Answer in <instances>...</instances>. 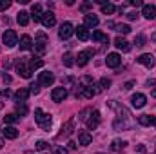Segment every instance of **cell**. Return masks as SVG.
<instances>
[{
    "instance_id": "obj_1",
    "label": "cell",
    "mask_w": 156,
    "mask_h": 154,
    "mask_svg": "<svg viewBox=\"0 0 156 154\" xmlns=\"http://www.w3.org/2000/svg\"><path fill=\"white\" fill-rule=\"evenodd\" d=\"M35 120H37V123H38L44 131H49V129H51L53 118H51V114L44 113L42 109H35Z\"/></svg>"
},
{
    "instance_id": "obj_2",
    "label": "cell",
    "mask_w": 156,
    "mask_h": 154,
    "mask_svg": "<svg viewBox=\"0 0 156 154\" xmlns=\"http://www.w3.org/2000/svg\"><path fill=\"white\" fill-rule=\"evenodd\" d=\"M47 44H49V40H47V37H45V33H38V35H37V40H35V44H33L35 53L42 56V54L45 53V49H47Z\"/></svg>"
},
{
    "instance_id": "obj_3",
    "label": "cell",
    "mask_w": 156,
    "mask_h": 154,
    "mask_svg": "<svg viewBox=\"0 0 156 154\" xmlns=\"http://www.w3.org/2000/svg\"><path fill=\"white\" fill-rule=\"evenodd\" d=\"M16 71H18V75L22 78H31V67H29V62L26 60V58H20L18 62H16Z\"/></svg>"
},
{
    "instance_id": "obj_4",
    "label": "cell",
    "mask_w": 156,
    "mask_h": 154,
    "mask_svg": "<svg viewBox=\"0 0 156 154\" xmlns=\"http://www.w3.org/2000/svg\"><path fill=\"white\" fill-rule=\"evenodd\" d=\"M2 42L5 44V47H15V45L18 44V37H16V33H15L13 29H7V31L2 35Z\"/></svg>"
},
{
    "instance_id": "obj_5",
    "label": "cell",
    "mask_w": 156,
    "mask_h": 154,
    "mask_svg": "<svg viewBox=\"0 0 156 154\" xmlns=\"http://www.w3.org/2000/svg\"><path fill=\"white\" fill-rule=\"evenodd\" d=\"M93 56H94V51H93V49H83V51H80V53H78L76 64L80 65V67H83V65H85Z\"/></svg>"
},
{
    "instance_id": "obj_6",
    "label": "cell",
    "mask_w": 156,
    "mask_h": 154,
    "mask_svg": "<svg viewBox=\"0 0 156 154\" xmlns=\"http://www.w3.org/2000/svg\"><path fill=\"white\" fill-rule=\"evenodd\" d=\"M66 98H67V89H66V87H55V89L51 91V100H53V102L60 103V102H64Z\"/></svg>"
},
{
    "instance_id": "obj_7",
    "label": "cell",
    "mask_w": 156,
    "mask_h": 154,
    "mask_svg": "<svg viewBox=\"0 0 156 154\" xmlns=\"http://www.w3.org/2000/svg\"><path fill=\"white\" fill-rule=\"evenodd\" d=\"M85 125H87V129H89V131H94V129L100 125V111H96V109H94V111L89 114V118L85 120Z\"/></svg>"
},
{
    "instance_id": "obj_8",
    "label": "cell",
    "mask_w": 156,
    "mask_h": 154,
    "mask_svg": "<svg viewBox=\"0 0 156 154\" xmlns=\"http://www.w3.org/2000/svg\"><path fill=\"white\" fill-rule=\"evenodd\" d=\"M73 33H75V27H73L71 22H64V24L60 26V29H58V37L62 40H67Z\"/></svg>"
},
{
    "instance_id": "obj_9",
    "label": "cell",
    "mask_w": 156,
    "mask_h": 154,
    "mask_svg": "<svg viewBox=\"0 0 156 154\" xmlns=\"http://www.w3.org/2000/svg\"><path fill=\"white\" fill-rule=\"evenodd\" d=\"M55 83V75L51 71H44L38 75V85H44V87H49Z\"/></svg>"
},
{
    "instance_id": "obj_10",
    "label": "cell",
    "mask_w": 156,
    "mask_h": 154,
    "mask_svg": "<svg viewBox=\"0 0 156 154\" xmlns=\"http://www.w3.org/2000/svg\"><path fill=\"white\" fill-rule=\"evenodd\" d=\"M136 62L151 69V67H154V64H156V58L153 56V54H151V53H144V54H140V56L136 58Z\"/></svg>"
},
{
    "instance_id": "obj_11",
    "label": "cell",
    "mask_w": 156,
    "mask_h": 154,
    "mask_svg": "<svg viewBox=\"0 0 156 154\" xmlns=\"http://www.w3.org/2000/svg\"><path fill=\"white\" fill-rule=\"evenodd\" d=\"M142 15L147 20H154L156 18V5H153V4H144L142 5Z\"/></svg>"
},
{
    "instance_id": "obj_12",
    "label": "cell",
    "mask_w": 156,
    "mask_h": 154,
    "mask_svg": "<svg viewBox=\"0 0 156 154\" xmlns=\"http://www.w3.org/2000/svg\"><path fill=\"white\" fill-rule=\"evenodd\" d=\"M145 102H147V98H145V94H142V93H136V94H133V98H131V103H133V107H136V109H142V107L145 105Z\"/></svg>"
},
{
    "instance_id": "obj_13",
    "label": "cell",
    "mask_w": 156,
    "mask_h": 154,
    "mask_svg": "<svg viewBox=\"0 0 156 154\" xmlns=\"http://www.w3.org/2000/svg\"><path fill=\"white\" fill-rule=\"evenodd\" d=\"M105 64H107V67H113V69H116L118 65L122 64V58H120V54H118V53H111V54H107V58H105Z\"/></svg>"
},
{
    "instance_id": "obj_14",
    "label": "cell",
    "mask_w": 156,
    "mask_h": 154,
    "mask_svg": "<svg viewBox=\"0 0 156 154\" xmlns=\"http://www.w3.org/2000/svg\"><path fill=\"white\" fill-rule=\"evenodd\" d=\"M98 16L96 15H93V13H89V15H85L83 16V26L87 27V29H93V27H96L98 26Z\"/></svg>"
},
{
    "instance_id": "obj_15",
    "label": "cell",
    "mask_w": 156,
    "mask_h": 154,
    "mask_svg": "<svg viewBox=\"0 0 156 154\" xmlns=\"http://www.w3.org/2000/svg\"><path fill=\"white\" fill-rule=\"evenodd\" d=\"M73 127H75V120L71 118V120H69V121H67L66 125H62V131L58 132V136H56V138H58V140H60V138H67V136L71 134V131H73Z\"/></svg>"
},
{
    "instance_id": "obj_16",
    "label": "cell",
    "mask_w": 156,
    "mask_h": 154,
    "mask_svg": "<svg viewBox=\"0 0 156 154\" xmlns=\"http://www.w3.org/2000/svg\"><path fill=\"white\" fill-rule=\"evenodd\" d=\"M42 16H44L42 5H40V4H33V7H31V18H33L35 22H42Z\"/></svg>"
},
{
    "instance_id": "obj_17",
    "label": "cell",
    "mask_w": 156,
    "mask_h": 154,
    "mask_svg": "<svg viewBox=\"0 0 156 154\" xmlns=\"http://www.w3.org/2000/svg\"><path fill=\"white\" fill-rule=\"evenodd\" d=\"M42 24H44L45 27H53V26L56 24V18H55V13H51V11H47V13H44V16H42Z\"/></svg>"
},
{
    "instance_id": "obj_18",
    "label": "cell",
    "mask_w": 156,
    "mask_h": 154,
    "mask_svg": "<svg viewBox=\"0 0 156 154\" xmlns=\"http://www.w3.org/2000/svg\"><path fill=\"white\" fill-rule=\"evenodd\" d=\"M75 33H76V37L82 40V42H85V40L91 38V33H89V29H87L85 26H78L76 29H75Z\"/></svg>"
},
{
    "instance_id": "obj_19",
    "label": "cell",
    "mask_w": 156,
    "mask_h": 154,
    "mask_svg": "<svg viewBox=\"0 0 156 154\" xmlns=\"http://www.w3.org/2000/svg\"><path fill=\"white\" fill-rule=\"evenodd\" d=\"M115 45H116L120 51H123V53L131 51V44H129L125 38H122V37H116V38H115Z\"/></svg>"
},
{
    "instance_id": "obj_20",
    "label": "cell",
    "mask_w": 156,
    "mask_h": 154,
    "mask_svg": "<svg viewBox=\"0 0 156 154\" xmlns=\"http://www.w3.org/2000/svg\"><path fill=\"white\" fill-rule=\"evenodd\" d=\"M2 132H4V136H5L7 140H16V138H18V131H16L13 125H5Z\"/></svg>"
},
{
    "instance_id": "obj_21",
    "label": "cell",
    "mask_w": 156,
    "mask_h": 154,
    "mask_svg": "<svg viewBox=\"0 0 156 154\" xmlns=\"http://www.w3.org/2000/svg\"><path fill=\"white\" fill-rule=\"evenodd\" d=\"M125 147H127L125 140H113L111 142V151L113 152H122V151H125Z\"/></svg>"
},
{
    "instance_id": "obj_22",
    "label": "cell",
    "mask_w": 156,
    "mask_h": 154,
    "mask_svg": "<svg viewBox=\"0 0 156 154\" xmlns=\"http://www.w3.org/2000/svg\"><path fill=\"white\" fill-rule=\"evenodd\" d=\"M27 96H29V89H18V91L15 93V100H16V103H26Z\"/></svg>"
},
{
    "instance_id": "obj_23",
    "label": "cell",
    "mask_w": 156,
    "mask_h": 154,
    "mask_svg": "<svg viewBox=\"0 0 156 154\" xmlns=\"http://www.w3.org/2000/svg\"><path fill=\"white\" fill-rule=\"evenodd\" d=\"M91 142H93V136H91L87 131H82V132L78 134V143H80V145L85 147V145H91Z\"/></svg>"
},
{
    "instance_id": "obj_24",
    "label": "cell",
    "mask_w": 156,
    "mask_h": 154,
    "mask_svg": "<svg viewBox=\"0 0 156 154\" xmlns=\"http://www.w3.org/2000/svg\"><path fill=\"white\" fill-rule=\"evenodd\" d=\"M154 121H156V118H154V116H151V114H142V116H138V123H140V125H144V127L154 125Z\"/></svg>"
},
{
    "instance_id": "obj_25",
    "label": "cell",
    "mask_w": 156,
    "mask_h": 154,
    "mask_svg": "<svg viewBox=\"0 0 156 154\" xmlns=\"http://www.w3.org/2000/svg\"><path fill=\"white\" fill-rule=\"evenodd\" d=\"M20 49H24V51H29V49H33V40L29 35H24L22 38H20Z\"/></svg>"
},
{
    "instance_id": "obj_26",
    "label": "cell",
    "mask_w": 156,
    "mask_h": 154,
    "mask_svg": "<svg viewBox=\"0 0 156 154\" xmlns=\"http://www.w3.org/2000/svg\"><path fill=\"white\" fill-rule=\"evenodd\" d=\"M29 18H31V15H29L27 11H20L18 16H16V22H18L20 26H27V24H29Z\"/></svg>"
},
{
    "instance_id": "obj_27",
    "label": "cell",
    "mask_w": 156,
    "mask_h": 154,
    "mask_svg": "<svg viewBox=\"0 0 156 154\" xmlns=\"http://www.w3.org/2000/svg\"><path fill=\"white\" fill-rule=\"evenodd\" d=\"M62 62H64V65H66V67H73V65L76 64V60H75L73 53H66V54L62 56Z\"/></svg>"
},
{
    "instance_id": "obj_28",
    "label": "cell",
    "mask_w": 156,
    "mask_h": 154,
    "mask_svg": "<svg viewBox=\"0 0 156 154\" xmlns=\"http://www.w3.org/2000/svg\"><path fill=\"white\" fill-rule=\"evenodd\" d=\"M113 127H115V131H125V129H129V123H127V120H115V123H113Z\"/></svg>"
},
{
    "instance_id": "obj_29",
    "label": "cell",
    "mask_w": 156,
    "mask_h": 154,
    "mask_svg": "<svg viewBox=\"0 0 156 154\" xmlns=\"http://www.w3.org/2000/svg\"><path fill=\"white\" fill-rule=\"evenodd\" d=\"M91 38L94 40V42H105V44L109 42V38H107V35H104L102 31H94V33L91 35Z\"/></svg>"
},
{
    "instance_id": "obj_30",
    "label": "cell",
    "mask_w": 156,
    "mask_h": 154,
    "mask_svg": "<svg viewBox=\"0 0 156 154\" xmlns=\"http://www.w3.org/2000/svg\"><path fill=\"white\" fill-rule=\"evenodd\" d=\"M115 11H116V5L111 4V2H107V4L102 5V13H104V15H113Z\"/></svg>"
},
{
    "instance_id": "obj_31",
    "label": "cell",
    "mask_w": 156,
    "mask_h": 154,
    "mask_svg": "<svg viewBox=\"0 0 156 154\" xmlns=\"http://www.w3.org/2000/svg\"><path fill=\"white\" fill-rule=\"evenodd\" d=\"M115 31L122 33V35H127V33H131V27L127 24H115Z\"/></svg>"
},
{
    "instance_id": "obj_32",
    "label": "cell",
    "mask_w": 156,
    "mask_h": 154,
    "mask_svg": "<svg viewBox=\"0 0 156 154\" xmlns=\"http://www.w3.org/2000/svg\"><path fill=\"white\" fill-rule=\"evenodd\" d=\"M18 118H20L18 114H13V113H11V114L4 116V121H5L7 125H13V123H16V121H18Z\"/></svg>"
},
{
    "instance_id": "obj_33",
    "label": "cell",
    "mask_w": 156,
    "mask_h": 154,
    "mask_svg": "<svg viewBox=\"0 0 156 154\" xmlns=\"http://www.w3.org/2000/svg\"><path fill=\"white\" fill-rule=\"evenodd\" d=\"M44 65V62L40 60V58H33V60H29V67H31V71H35V69H40Z\"/></svg>"
},
{
    "instance_id": "obj_34",
    "label": "cell",
    "mask_w": 156,
    "mask_h": 154,
    "mask_svg": "<svg viewBox=\"0 0 156 154\" xmlns=\"http://www.w3.org/2000/svg\"><path fill=\"white\" fill-rule=\"evenodd\" d=\"M98 87H100V91L109 89V87H111V80H109V78H102V80L98 82Z\"/></svg>"
},
{
    "instance_id": "obj_35",
    "label": "cell",
    "mask_w": 156,
    "mask_h": 154,
    "mask_svg": "<svg viewBox=\"0 0 156 154\" xmlns=\"http://www.w3.org/2000/svg\"><path fill=\"white\" fill-rule=\"evenodd\" d=\"M16 114H20V116L27 114V105L26 103H16Z\"/></svg>"
},
{
    "instance_id": "obj_36",
    "label": "cell",
    "mask_w": 156,
    "mask_h": 154,
    "mask_svg": "<svg viewBox=\"0 0 156 154\" xmlns=\"http://www.w3.org/2000/svg\"><path fill=\"white\" fill-rule=\"evenodd\" d=\"M91 113H93V109H91V107H85V109L80 113V116H78V118H80L82 121H85V120L89 118V114H91Z\"/></svg>"
},
{
    "instance_id": "obj_37",
    "label": "cell",
    "mask_w": 156,
    "mask_h": 154,
    "mask_svg": "<svg viewBox=\"0 0 156 154\" xmlns=\"http://www.w3.org/2000/svg\"><path fill=\"white\" fill-rule=\"evenodd\" d=\"M145 42H147V38H145L144 35H138V37L134 38V44H136L138 47H144V45H145Z\"/></svg>"
},
{
    "instance_id": "obj_38",
    "label": "cell",
    "mask_w": 156,
    "mask_h": 154,
    "mask_svg": "<svg viewBox=\"0 0 156 154\" xmlns=\"http://www.w3.org/2000/svg\"><path fill=\"white\" fill-rule=\"evenodd\" d=\"M35 147H37V151H45V149L49 147V143H47V142H44V140H38Z\"/></svg>"
},
{
    "instance_id": "obj_39",
    "label": "cell",
    "mask_w": 156,
    "mask_h": 154,
    "mask_svg": "<svg viewBox=\"0 0 156 154\" xmlns=\"http://www.w3.org/2000/svg\"><path fill=\"white\" fill-rule=\"evenodd\" d=\"M38 93H40L38 82H37V83H31V85H29V94H38Z\"/></svg>"
},
{
    "instance_id": "obj_40",
    "label": "cell",
    "mask_w": 156,
    "mask_h": 154,
    "mask_svg": "<svg viewBox=\"0 0 156 154\" xmlns=\"http://www.w3.org/2000/svg\"><path fill=\"white\" fill-rule=\"evenodd\" d=\"M53 154H67V151L62 149L60 145H55V147H53Z\"/></svg>"
},
{
    "instance_id": "obj_41",
    "label": "cell",
    "mask_w": 156,
    "mask_h": 154,
    "mask_svg": "<svg viewBox=\"0 0 156 154\" xmlns=\"http://www.w3.org/2000/svg\"><path fill=\"white\" fill-rule=\"evenodd\" d=\"M133 87H134V80H129V82L123 83V89H125V91H131Z\"/></svg>"
},
{
    "instance_id": "obj_42",
    "label": "cell",
    "mask_w": 156,
    "mask_h": 154,
    "mask_svg": "<svg viewBox=\"0 0 156 154\" xmlns=\"http://www.w3.org/2000/svg\"><path fill=\"white\" fill-rule=\"evenodd\" d=\"M9 5H11V2H7V0H0V11H5Z\"/></svg>"
},
{
    "instance_id": "obj_43",
    "label": "cell",
    "mask_w": 156,
    "mask_h": 154,
    "mask_svg": "<svg viewBox=\"0 0 156 154\" xmlns=\"http://www.w3.org/2000/svg\"><path fill=\"white\" fill-rule=\"evenodd\" d=\"M0 96H2V98H9V96H11V91H9V89H2V91H0Z\"/></svg>"
},
{
    "instance_id": "obj_44",
    "label": "cell",
    "mask_w": 156,
    "mask_h": 154,
    "mask_svg": "<svg viewBox=\"0 0 156 154\" xmlns=\"http://www.w3.org/2000/svg\"><path fill=\"white\" fill-rule=\"evenodd\" d=\"M129 4H131V5H134V7H140V5H144V4H142V0H131Z\"/></svg>"
},
{
    "instance_id": "obj_45",
    "label": "cell",
    "mask_w": 156,
    "mask_h": 154,
    "mask_svg": "<svg viewBox=\"0 0 156 154\" xmlns=\"http://www.w3.org/2000/svg\"><path fill=\"white\" fill-rule=\"evenodd\" d=\"M91 5H93V2H85V4H82V7H80V9H82V11H87Z\"/></svg>"
},
{
    "instance_id": "obj_46",
    "label": "cell",
    "mask_w": 156,
    "mask_h": 154,
    "mask_svg": "<svg viewBox=\"0 0 156 154\" xmlns=\"http://www.w3.org/2000/svg\"><path fill=\"white\" fill-rule=\"evenodd\" d=\"M127 18H129V20H136V18H138V15L133 11V13H127Z\"/></svg>"
},
{
    "instance_id": "obj_47",
    "label": "cell",
    "mask_w": 156,
    "mask_h": 154,
    "mask_svg": "<svg viewBox=\"0 0 156 154\" xmlns=\"http://www.w3.org/2000/svg\"><path fill=\"white\" fill-rule=\"evenodd\" d=\"M2 80H4L5 83H11V76H9V75H5V73L2 75Z\"/></svg>"
},
{
    "instance_id": "obj_48",
    "label": "cell",
    "mask_w": 156,
    "mask_h": 154,
    "mask_svg": "<svg viewBox=\"0 0 156 154\" xmlns=\"http://www.w3.org/2000/svg\"><path fill=\"white\" fill-rule=\"evenodd\" d=\"M67 145H69V149H76V143H75V142H69Z\"/></svg>"
},
{
    "instance_id": "obj_49",
    "label": "cell",
    "mask_w": 156,
    "mask_h": 154,
    "mask_svg": "<svg viewBox=\"0 0 156 154\" xmlns=\"http://www.w3.org/2000/svg\"><path fill=\"white\" fill-rule=\"evenodd\" d=\"M151 96H153V98H156V89H153V93H151Z\"/></svg>"
},
{
    "instance_id": "obj_50",
    "label": "cell",
    "mask_w": 156,
    "mask_h": 154,
    "mask_svg": "<svg viewBox=\"0 0 156 154\" xmlns=\"http://www.w3.org/2000/svg\"><path fill=\"white\" fill-rule=\"evenodd\" d=\"M2 147H4V140L0 138V149H2Z\"/></svg>"
},
{
    "instance_id": "obj_51",
    "label": "cell",
    "mask_w": 156,
    "mask_h": 154,
    "mask_svg": "<svg viewBox=\"0 0 156 154\" xmlns=\"http://www.w3.org/2000/svg\"><path fill=\"white\" fill-rule=\"evenodd\" d=\"M154 125H156V121H154Z\"/></svg>"
}]
</instances>
